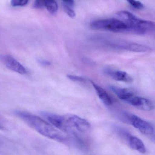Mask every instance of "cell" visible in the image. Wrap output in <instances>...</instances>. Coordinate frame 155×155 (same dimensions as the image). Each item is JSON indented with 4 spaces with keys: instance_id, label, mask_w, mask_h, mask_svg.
<instances>
[{
    "instance_id": "1",
    "label": "cell",
    "mask_w": 155,
    "mask_h": 155,
    "mask_svg": "<svg viewBox=\"0 0 155 155\" xmlns=\"http://www.w3.org/2000/svg\"><path fill=\"white\" fill-rule=\"evenodd\" d=\"M14 114L39 133L49 138L71 145L72 134H67L40 117L26 111L15 110Z\"/></svg>"
},
{
    "instance_id": "2",
    "label": "cell",
    "mask_w": 155,
    "mask_h": 155,
    "mask_svg": "<svg viewBox=\"0 0 155 155\" xmlns=\"http://www.w3.org/2000/svg\"><path fill=\"white\" fill-rule=\"evenodd\" d=\"M117 15L128 25L130 32L144 35L155 29L154 22L139 18L129 12L121 11L118 12Z\"/></svg>"
},
{
    "instance_id": "3",
    "label": "cell",
    "mask_w": 155,
    "mask_h": 155,
    "mask_svg": "<svg viewBox=\"0 0 155 155\" xmlns=\"http://www.w3.org/2000/svg\"><path fill=\"white\" fill-rule=\"evenodd\" d=\"M63 127L61 131L67 134H72L81 137L90 130L89 122L77 115L63 116Z\"/></svg>"
},
{
    "instance_id": "4",
    "label": "cell",
    "mask_w": 155,
    "mask_h": 155,
    "mask_svg": "<svg viewBox=\"0 0 155 155\" xmlns=\"http://www.w3.org/2000/svg\"><path fill=\"white\" fill-rule=\"evenodd\" d=\"M91 29L94 30H103L114 32H128V27L123 21L115 18L97 20L91 22Z\"/></svg>"
},
{
    "instance_id": "5",
    "label": "cell",
    "mask_w": 155,
    "mask_h": 155,
    "mask_svg": "<svg viewBox=\"0 0 155 155\" xmlns=\"http://www.w3.org/2000/svg\"><path fill=\"white\" fill-rule=\"evenodd\" d=\"M122 116V121L131 124L142 134L149 136L154 135V128L149 122L138 116L127 112H124Z\"/></svg>"
},
{
    "instance_id": "6",
    "label": "cell",
    "mask_w": 155,
    "mask_h": 155,
    "mask_svg": "<svg viewBox=\"0 0 155 155\" xmlns=\"http://www.w3.org/2000/svg\"><path fill=\"white\" fill-rule=\"evenodd\" d=\"M109 45L111 47L117 48L134 51V52H149L152 50V49L148 46L137 44L133 42H127V41H115V42L110 43Z\"/></svg>"
},
{
    "instance_id": "7",
    "label": "cell",
    "mask_w": 155,
    "mask_h": 155,
    "mask_svg": "<svg viewBox=\"0 0 155 155\" xmlns=\"http://www.w3.org/2000/svg\"><path fill=\"white\" fill-rule=\"evenodd\" d=\"M0 60L9 69L14 72L21 75H25L27 73V70L25 67L19 61L10 55H2L0 56Z\"/></svg>"
},
{
    "instance_id": "8",
    "label": "cell",
    "mask_w": 155,
    "mask_h": 155,
    "mask_svg": "<svg viewBox=\"0 0 155 155\" xmlns=\"http://www.w3.org/2000/svg\"><path fill=\"white\" fill-rule=\"evenodd\" d=\"M104 72L106 75L114 80L127 83H130L133 81L132 77L125 71L107 67L104 68Z\"/></svg>"
},
{
    "instance_id": "9",
    "label": "cell",
    "mask_w": 155,
    "mask_h": 155,
    "mask_svg": "<svg viewBox=\"0 0 155 155\" xmlns=\"http://www.w3.org/2000/svg\"><path fill=\"white\" fill-rule=\"evenodd\" d=\"M127 103L145 111H150L154 108V105L150 100L135 95L131 97Z\"/></svg>"
},
{
    "instance_id": "10",
    "label": "cell",
    "mask_w": 155,
    "mask_h": 155,
    "mask_svg": "<svg viewBox=\"0 0 155 155\" xmlns=\"http://www.w3.org/2000/svg\"><path fill=\"white\" fill-rule=\"evenodd\" d=\"M110 88L120 99L127 103L130 99L135 95L133 91L127 89L113 86H110Z\"/></svg>"
},
{
    "instance_id": "11",
    "label": "cell",
    "mask_w": 155,
    "mask_h": 155,
    "mask_svg": "<svg viewBox=\"0 0 155 155\" xmlns=\"http://www.w3.org/2000/svg\"><path fill=\"white\" fill-rule=\"evenodd\" d=\"M90 82L95 89L99 98L100 99L102 102L106 106H111L113 102L111 97L107 91L92 81L90 80Z\"/></svg>"
},
{
    "instance_id": "12",
    "label": "cell",
    "mask_w": 155,
    "mask_h": 155,
    "mask_svg": "<svg viewBox=\"0 0 155 155\" xmlns=\"http://www.w3.org/2000/svg\"><path fill=\"white\" fill-rule=\"evenodd\" d=\"M127 141L131 148L143 154L146 153V147L142 140L138 138L130 135Z\"/></svg>"
},
{
    "instance_id": "13",
    "label": "cell",
    "mask_w": 155,
    "mask_h": 155,
    "mask_svg": "<svg viewBox=\"0 0 155 155\" xmlns=\"http://www.w3.org/2000/svg\"><path fill=\"white\" fill-rule=\"evenodd\" d=\"M45 7L51 14H56L58 9V4L55 0H47Z\"/></svg>"
},
{
    "instance_id": "14",
    "label": "cell",
    "mask_w": 155,
    "mask_h": 155,
    "mask_svg": "<svg viewBox=\"0 0 155 155\" xmlns=\"http://www.w3.org/2000/svg\"><path fill=\"white\" fill-rule=\"evenodd\" d=\"M63 7L65 12L70 18H74L76 17V13L73 10V8H71L64 4H63Z\"/></svg>"
},
{
    "instance_id": "15",
    "label": "cell",
    "mask_w": 155,
    "mask_h": 155,
    "mask_svg": "<svg viewBox=\"0 0 155 155\" xmlns=\"http://www.w3.org/2000/svg\"><path fill=\"white\" fill-rule=\"evenodd\" d=\"M127 1L130 5L134 7L135 8L140 10L144 8L143 4L140 2L137 1L136 0H127Z\"/></svg>"
},
{
    "instance_id": "16",
    "label": "cell",
    "mask_w": 155,
    "mask_h": 155,
    "mask_svg": "<svg viewBox=\"0 0 155 155\" xmlns=\"http://www.w3.org/2000/svg\"><path fill=\"white\" fill-rule=\"evenodd\" d=\"M29 0H12L11 5L13 7L24 6L27 4Z\"/></svg>"
},
{
    "instance_id": "17",
    "label": "cell",
    "mask_w": 155,
    "mask_h": 155,
    "mask_svg": "<svg viewBox=\"0 0 155 155\" xmlns=\"http://www.w3.org/2000/svg\"><path fill=\"white\" fill-rule=\"evenodd\" d=\"M47 0H36L34 2L33 7L36 8H42L45 7Z\"/></svg>"
},
{
    "instance_id": "18",
    "label": "cell",
    "mask_w": 155,
    "mask_h": 155,
    "mask_svg": "<svg viewBox=\"0 0 155 155\" xmlns=\"http://www.w3.org/2000/svg\"><path fill=\"white\" fill-rule=\"evenodd\" d=\"M68 78L71 80L76 82H84L85 81V78L80 76L73 75H68Z\"/></svg>"
},
{
    "instance_id": "19",
    "label": "cell",
    "mask_w": 155,
    "mask_h": 155,
    "mask_svg": "<svg viewBox=\"0 0 155 155\" xmlns=\"http://www.w3.org/2000/svg\"><path fill=\"white\" fill-rule=\"evenodd\" d=\"M63 4L67 5L71 8H74V0H62Z\"/></svg>"
},
{
    "instance_id": "20",
    "label": "cell",
    "mask_w": 155,
    "mask_h": 155,
    "mask_svg": "<svg viewBox=\"0 0 155 155\" xmlns=\"http://www.w3.org/2000/svg\"><path fill=\"white\" fill-rule=\"evenodd\" d=\"M39 63L41 64V65H42L43 66H45V67H47V66H50L51 65V62L49 61H48L47 60H44L39 59L38 60Z\"/></svg>"
},
{
    "instance_id": "21",
    "label": "cell",
    "mask_w": 155,
    "mask_h": 155,
    "mask_svg": "<svg viewBox=\"0 0 155 155\" xmlns=\"http://www.w3.org/2000/svg\"><path fill=\"white\" fill-rule=\"evenodd\" d=\"M2 128H2V127H0V129H2Z\"/></svg>"
}]
</instances>
